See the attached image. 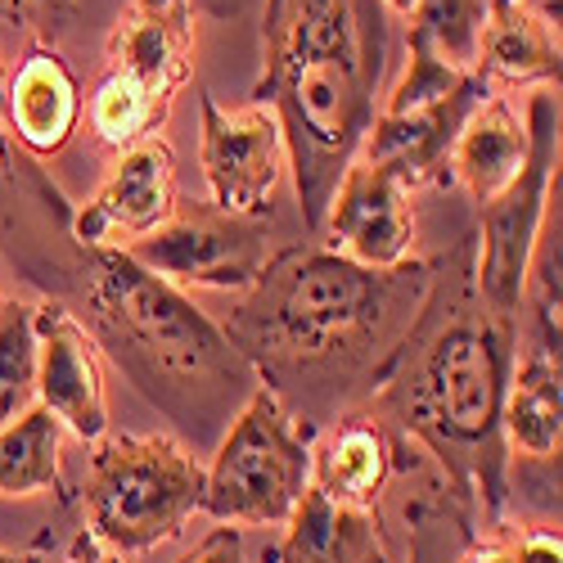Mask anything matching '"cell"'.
<instances>
[{"instance_id":"ffe728a7","label":"cell","mask_w":563,"mask_h":563,"mask_svg":"<svg viewBox=\"0 0 563 563\" xmlns=\"http://www.w3.org/2000/svg\"><path fill=\"white\" fill-rule=\"evenodd\" d=\"M500 438L509 455H523L537 464H559L563 442V369L559 356L523 347L514 356L505 406H500Z\"/></svg>"},{"instance_id":"6da1fadb","label":"cell","mask_w":563,"mask_h":563,"mask_svg":"<svg viewBox=\"0 0 563 563\" xmlns=\"http://www.w3.org/2000/svg\"><path fill=\"white\" fill-rule=\"evenodd\" d=\"M519 324L492 316L474 285V240H460L429 266L401 343L369 388V410L438 464L442 487L483 509L487 528L509 523V451L500 438V406Z\"/></svg>"},{"instance_id":"83f0119b","label":"cell","mask_w":563,"mask_h":563,"mask_svg":"<svg viewBox=\"0 0 563 563\" xmlns=\"http://www.w3.org/2000/svg\"><path fill=\"white\" fill-rule=\"evenodd\" d=\"M514 563H563V541L559 528H528V532H514Z\"/></svg>"},{"instance_id":"4dcf8cb0","label":"cell","mask_w":563,"mask_h":563,"mask_svg":"<svg viewBox=\"0 0 563 563\" xmlns=\"http://www.w3.org/2000/svg\"><path fill=\"white\" fill-rule=\"evenodd\" d=\"M415 5H419V0H384V10H388V14H401V19H410Z\"/></svg>"},{"instance_id":"f1b7e54d","label":"cell","mask_w":563,"mask_h":563,"mask_svg":"<svg viewBox=\"0 0 563 563\" xmlns=\"http://www.w3.org/2000/svg\"><path fill=\"white\" fill-rule=\"evenodd\" d=\"M455 563H514V545H509V532H496V537H468L460 559Z\"/></svg>"},{"instance_id":"277c9868","label":"cell","mask_w":563,"mask_h":563,"mask_svg":"<svg viewBox=\"0 0 563 563\" xmlns=\"http://www.w3.org/2000/svg\"><path fill=\"white\" fill-rule=\"evenodd\" d=\"M81 294L90 339H100L150 393H158V384L190 388L253 379L249 361L230 347L221 324L122 249L86 253Z\"/></svg>"},{"instance_id":"7a4b0ae2","label":"cell","mask_w":563,"mask_h":563,"mask_svg":"<svg viewBox=\"0 0 563 563\" xmlns=\"http://www.w3.org/2000/svg\"><path fill=\"white\" fill-rule=\"evenodd\" d=\"M429 289V262L393 271L356 266L330 249H285L230 311L221 334L249 361L294 419L320 433V419L369 393L384 361Z\"/></svg>"},{"instance_id":"d590c367","label":"cell","mask_w":563,"mask_h":563,"mask_svg":"<svg viewBox=\"0 0 563 563\" xmlns=\"http://www.w3.org/2000/svg\"><path fill=\"white\" fill-rule=\"evenodd\" d=\"M262 563H275V545H271V550H266V554H262Z\"/></svg>"},{"instance_id":"1f68e13d","label":"cell","mask_w":563,"mask_h":563,"mask_svg":"<svg viewBox=\"0 0 563 563\" xmlns=\"http://www.w3.org/2000/svg\"><path fill=\"white\" fill-rule=\"evenodd\" d=\"M23 563H51V559H45V541H36L32 550H23Z\"/></svg>"},{"instance_id":"cb8c5ba5","label":"cell","mask_w":563,"mask_h":563,"mask_svg":"<svg viewBox=\"0 0 563 563\" xmlns=\"http://www.w3.org/2000/svg\"><path fill=\"white\" fill-rule=\"evenodd\" d=\"M36 302L0 298V429L36 406Z\"/></svg>"},{"instance_id":"30bf717a","label":"cell","mask_w":563,"mask_h":563,"mask_svg":"<svg viewBox=\"0 0 563 563\" xmlns=\"http://www.w3.org/2000/svg\"><path fill=\"white\" fill-rule=\"evenodd\" d=\"M199 167L212 208L262 221L275 208L279 180L289 167L275 109L257 100L244 109H225L212 96H199Z\"/></svg>"},{"instance_id":"d6986e66","label":"cell","mask_w":563,"mask_h":563,"mask_svg":"<svg viewBox=\"0 0 563 563\" xmlns=\"http://www.w3.org/2000/svg\"><path fill=\"white\" fill-rule=\"evenodd\" d=\"M275 563H393V559L379 532V514L339 505L307 487L294 519L285 523V541L275 545Z\"/></svg>"},{"instance_id":"e0dca14e","label":"cell","mask_w":563,"mask_h":563,"mask_svg":"<svg viewBox=\"0 0 563 563\" xmlns=\"http://www.w3.org/2000/svg\"><path fill=\"white\" fill-rule=\"evenodd\" d=\"M559 73H563L559 27H550L523 0H487L478 77L492 90H505V86H559Z\"/></svg>"},{"instance_id":"3957f363","label":"cell","mask_w":563,"mask_h":563,"mask_svg":"<svg viewBox=\"0 0 563 563\" xmlns=\"http://www.w3.org/2000/svg\"><path fill=\"white\" fill-rule=\"evenodd\" d=\"M384 0H266L262 77L253 100L271 104L279 118L311 240L379 113L374 96L384 81Z\"/></svg>"},{"instance_id":"5b68a950","label":"cell","mask_w":563,"mask_h":563,"mask_svg":"<svg viewBox=\"0 0 563 563\" xmlns=\"http://www.w3.org/2000/svg\"><path fill=\"white\" fill-rule=\"evenodd\" d=\"M199 496L203 464L172 433H104L81 474L86 532L118 559L180 537Z\"/></svg>"},{"instance_id":"7402d4cb","label":"cell","mask_w":563,"mask_h":563,"mask_svg":"<svg viewBox=\"0 0 563 563\" xmlns=\"http://www.w3.org/2000/svg\"><path fill=\"white\" fill-rule=\"evenodd\" d=\"M563 190V185H559ZM559 190L550 195L545 221L537 230V244L528 257V279H523V307L532 320V339L528 347L559 356V307H563V208H559Z\"/></svg>"},{"instance_id":"44dd1931","label":"cell","mask_w":563,"mask_h":563,"mask_svg":"<svg viewBox=\"0 0 563 563\" xmlns=\"http://www.w3.org/2000/svg\"><path fill=\"white\" fill-rule=\"evenodd\" d=\"M59 446H64V424L45 406H32L19 419H10L0 429V496L59 492L64 483Z\"/></svg>"},{"instance_id":"52a82bcc","label":"cell","mask_w":563,"mask_h":563,"mask_svg":"<svg viewBox=\"0 0 563 563\" xmlns=\"http://www.w3.org/2000/svg\"><path fill=\"white\" fill-rule=\"evenodd\" d=\"M316 429L294 419L271 388H253L203 468L199 514L225 528H285L311 487Z\"/></svg>"},{"instance_id":"5bb4252c","label":"cell","mask_w":563,"mask_h":563,"mask_svg":"<svg viewBox=\"0 0 563 563\" xmlns=\"http://www.w3.org/2000/svg\"><path fill=\"white\" fill-rule=\"evenodd\" d=\"M487 96H492V86L474 73L460 90H451L442 100L410 104V109H379L361 140L356 158L369 167H388L410 195L419 185H442V180L451 185V176H446L451 145H455L464 118Z\"/></svg>"},{"instance_id":"ac0fdd59","label":"cell","mask_w":563,"mask_h":563,"mask_svg":"<svg viewBox=\"0 0 563 563\" xmlns=\"http://www.w3.org/2000/svg\"><path fill=\"white\" fill-rule=\"evenodd\" d=\"M523 163H528V126L519 122V113L509 109L500 90H492V96L464 118L455 145H451V158H446V176L455 185H464L478 208H487L505 185L523 172Z\"/></svg>"},{"instance_id":"603a6c76","label":"cell","mask_w":563,"mask_h":563,"mask_svg":"<svg viewBox=\"0 0 563 563\" xmlns=\"http://www.w3.org/2000/svg\"><path fill=\"white\" fill-rule=\"evenodd\" d=\"M406 23V41H419L438 64H446L451 73H478L487 0H419Z\"/></svg>"},{"instance_id":"d6a6232c","label":"cell","mask_w":563,"mask_h":563,"mask_svg":"<svg viewBox=\"0 0 563 563\" xmlns=\"http://www.w3.org/2000/svg\"><path fill=\"white\" fill-rule=\"evenodd\" d=\"M10 163V135H5V126H0V167Z\"/></svg>"},{"instance_id":"836d02e7","label":"cell","mask_w":563,"mask_h":563,"mask_svg":"<svg viewBox=\"0 0 563 563\" xmlns=\"http://www.w3.org/2000/svg\"><path fill=\"white\" fill-rule=\"evenodd\" d=\"M0 126H5V81H0Z\"/></svg>"},{"instance_id":"8fae6325","label":"cell","mask_w":563,"mask_h":563,"mask_svg":"<svg viewBox=\"0 0 563 563\" xmlns=\"http://www.w3.org/2000/svg\"><path fill=\"white\" fill-rule=\"evenodd\" d=\"M36 406L51 410L64 433L96 446L109 433V388L100 343L64 302H36Z\"/></svg>"},{"instance_id":"e575fe53","label":"cell","mask_w":563,"mask_h":563,"mask_svg":"<svg viewBox=\"0 0 563 563\" xmlns=\"http://www.w3.org/2000/svg\"><path fill=\"white\" fill-rule=\"evenodd\" d=\"M0 563H23V554H10V550H0Z\"/></svg>"},{"instance_id":"8992f818","label":"cell","mask_w":563,"mask_h":563,"mask_svg":"<svg viewBox=\"0 0 563 563\" xmlns=\"http://www.w3.org/2000/svg\"><path fill=\"white\" fill-rule=\"evenodd\" d=\"M195 0H131L104 45V77L90 90V131L109 150L154 140L195 77Z\"/></svg>"},{"instance_id":"4316f807","label":"cell","mask_w":563,"mask_h":563,"mask_svg":"<svg viewBox=\"0 0 563 563\" xmlns=\"http://www.w3.org/2000/svg\"><path fill=\"white\" fill-rule=\"evenodd\" d=\"M176 563H249V550H244V532L240 528H225L217 523L190 554L176 559Z\"/></svg>"},{"instance_id":"f546056e","label":"cell","mask_w":563,"mask_h":563,"mask_svg":"<svg viewBox=\"0 0 563 563\" xmlns=\"http://www.w3.org/2000/svg\"><path fill=\"white\" fill-rule=\"evenodd\" d=\"M523 5H528V10H537L550 27H559V19H563V0H523Z\"/></svg>"},{"instance_id":"d4e9b609","label":"cell","mask_w":563,"mask_h":563,"mask_svg":"<svg viewBox=\"0 0 563 563\" xmlns=\"http://www.w3.org/2000/svg\"><path fill=\"white\" fill-rule=\"evenodd\" d=\"M406 523H410V563H455L464 541L474 537V509H464L446 487H438L406 505Z\"/></svg>"},{"instance_id":"ba28073f","label":"cell","mask_w":563,"mask_h":563,"mask_svg":"<svg viewBox=\"0 0 563 563\" xmlns=\"http://www.w3.org/2000/svg\"><path fill=\"white\" fill-rule=\"evenodd\" d=\"M528 163L505 190L478 208V240H474V285L492 316L519 324L528 257L537 230L545 221L550 195L563 185L559 172V86H537L528 100Z\"/></svg>"},{"instance_id":"484cf974","label":"cell","mask_w":563,"mask_h":563,"mask_svg":"<svg viewBox=\"0 0 563 563\" xmlns=\"http://www.w3.org/2000/svg\"><path fill=\"white\" fill-rule=\"evenodd\" d=\"M77 14V0H0V23L32 32L36 41H55Z\"/></svg>"},{"instance_id":"4fadbf2b","label":"cell","mask_w":563,"mask_h":563,"mask_svg":"<svg viewBox=\"0 0 563 563\" xmlns=\"http://www.w3.org/2000/svg\"><path fill=\"white\" fill-rule=\"evenodd\" d=\"M176 212V154L163 135L122 150L113 172L73 217L81 249H126Z\"/></svg>"},{"instance_id":"7c38bea8","label":"cell","mask_w":563,"mask_h":563,"mask_svg":"<svg viewBox=\"0 0 563 563\" xmlns=\"http://www.w3.org/2000/svg\"><path fill=\"white\" fill-rule=\"evenodd\" d=\"M316 240H324L330 253L369 271H393L410 262V249H415L410 190L388 167H369L352 158L330 208H324Z\"/></svg>"},{"instance_id":"2e32d148","label":"cell","mask_w":563,"mask_h":563,"mask_svg":"<svg viewBox=\"0 0 563 563\" xmlns=\"http://www.w3.org/2000/svg\"><path fill=\"white\" fill-rule=\"evenodd\" d=\"M81 126V86L55 41H32L5 81V135L32 158H59Z\"/></svg>"},{"instance_id":"9c48e42d","label":"cell","mask_w":563,"mask_h":563,"mask_svg":"<svg viewBox=\"0 0 563 563\" xmlns=\"http://www.w3.org/2000/svg\"><path fill=\"white\" fill-rule=\"evenodd\" d=\"M122 253L176 289H221V294H249L271 262L262 221L230 217L212 203L199 208L176 203V212L158 230L126 244Z\"/></svg>"},{"instance_id":"9a60e30c","label":"cell","mask_w":563,"mask_h":563,"mask_svg":"<svg viewBox=\"0 0 563 563\" xmlns=\"http://www.w3.org/2000/svg\"><path fill=\"white\" fill-rule=\"evenodd\" d=\"M406 464V438L374 410H347L311 442V487L352 509H374Z\"/></svg>"}]
</instances>
